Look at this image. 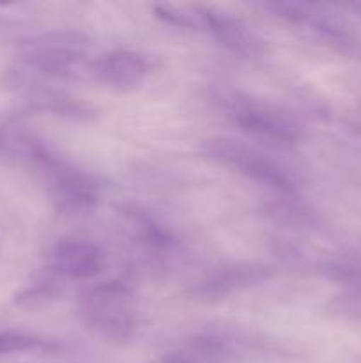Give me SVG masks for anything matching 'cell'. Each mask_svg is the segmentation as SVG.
<instances>
[{
	"label": "cell",
	"instance_id": "1",
	"mask_svg": "<svg viewBox=\"0 0 361 363\" xmlns=\"http://www.w3.org/2000/svg\"><path fill=\"white\" fill-rule=\"evenodd\" d=\"M81 308L88 325L108 339H126L134 326V308L130 293L115 282L88 291Z\"/></svg>",
	"mask_w": 361,
	"mask_h": 363
},
{
	"label": "cell",
	"instance_id": "2",
	"mask_svg": "<svg viewBox=\"0 0 361 363\" xmlns=\"http://www.w3.org/2000/svg\"><path fill=\"white\" fill-rule=\"evenodd\" d=\"M204 155L222 165L237 170L262 184L289 190L290 179L273 160L234 138H209L204 142Z\"/></svg>",
	"mask_w": 361,
	"mask_h": 363
},
{
	"label": "cell",
	"instance_id": "3",
	"mask_svg": "<svg viewBox=\"0 0 361 363\" xmlns=\"http://www.w3.org/2000/svg\"><path fill=\"white\" fill-rule=\"evenodd\" d=\"M92 74L96 80L115 91L137 89L151 71L147 59L137 52L117 50L101 55L92 62Z\"/></svg>",
	"mask_w": 361,
	"mask_h": 363
},
{
	"label": "cell",
	"instance_id": "4",
	"mask_svg": "<svg viewBox=\"0 0 361 363\" xmlns=\"http://www.w3.org/2000/svg\"><path fill=\"white\" fill-rule=\"evenodd\" d=\"M202 27L207 28L223 46L243 57L264 53V41L239 18L214 9H197Z\"/></svg>",
	"mask_w": 361,
	"mask_h": 363
},
{
	"label": "cell",
	"instance_id": "5",
	"mask_svg": "<svg viewBox=\"0 0 361 363\" xmlns=\"http://www.w3.org/2000/svg\"><path fill=\"white\" fill-rule=\"evenodd\" d=\"M236 123L255 137L268 138L278 144H292L297 130L280 110L260 103L244 101L236 108Z\"/></svg>",
	"mask_w": 361,
	"mask_h": 363
},
{
	"label": "cell",
	"instance_id": "6",
	"mask_svg": "<svg viewBox=\"0 0 361 363\" xmlns=\"http://www.w3.org/2000/svg\"><path fill=\"white\" fill-rule=\"evenodd\" d=\"M101 248L88 241H64L53 250V268L73 280H92L105 269Z\"/></svg>",
	"mask_w": 361,
	"mask_h": 363
},
{
	"label": "cell",
	"instance_id": "7",
	"mask_svg": "<svg viewBox=\"0 0 361 363\" xmlns=\"http://www.w3.org/2000/svg\"><path fill=\"white\" fill-rule=\"evenodd\" d=\"M268 275L264 268H255V266H248V268H232L225 269V272L218 273V275L211 277L207 282L204 284L205 294H214V296H225V294L232 293V291L241 289V287H248L253 282H258Z\"/></svg>",
	"mask_w": 361,
	"mask_h": 363
},
{
	"label": "cell",
	"instance_id": "8",
	"mask_svg": "<svg viewBox=\"0 0 361 363\" xmlns=\"http://www.w3.org/2000/svg\"><path fill=\"white\" fill-rule=\"evenodd\" d=\"M38 339L30 335H23V333L16 332H0V357L30 351L38 347Z\"/></svg>",
	"mask_w": 361,
	"mask_h": 363
},
{
	"label": "cell",
	"instance_id": "9",
	"mask_svg": "<svg viewBox=\"0 0 361 363\" xmlns=\"http://www.w3.org/2000/svg\"><path fill=\"white\" fill-rule=\"evenodd\" d=\"M329 277L333 280L345 284V286L353 287L356 293L361 294V268H354V266H331L329 269Z\"/></svg>",
	"mask_w": 361,
	"mask_h": 363
},
{
	"label": "cell",
	"instance_id": "10",
	"mask_svg": "<svg viewBox=\"0 0 361 363\" xmlns=\"http://www.w3.org/2000/svg\"><path fill=\"white\" fill-rule=\"evenodd\" d=\"M161 363H191V362L184 360V358H179V357H168V358H165Z\"/></svg>",
	"mask_w": 361,
	"mask_h": 363
}]
</instances>
